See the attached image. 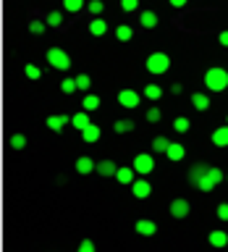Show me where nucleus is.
<instances>
[{"mask_svg": "<svg viewBox=\"0 0 228 252\" xmlns=\"http://www.w3.org/2000/svg\"><path fill=\"white\" fill-rule=\"evenodd\" d=\"M204 84H207V90L212 92H223L228 87V71L220 68V66H212L204 71Z\"/></svg>", "mask_w": 228, "mask_h": 252, "instance_id": "f257e3e1", "label": "nucleus"}, {"mask_svg": "<svg viewBox=\"0 0 228 252\" xmlns=\"http://www.w3.org/2000/svg\"><path fill=\"white\" fill-rule=\"evenodd\" d=\"M220 181H223V171L220 168H212V165H207V171L202 173L200 176V181H197V189H200V192H212V189H215Z\"/></svg>", "mask_w": 228, "mask_h": 252, "instance_id": "f03ea898", "label": "nucleus"}, {"mask_svg": "<svg viewBox=\"0 0 228 252\" xmlns=\"http://www.w3.org/2000/svg\"><path fill=\"white\" fill-rule=\"evenodd\" d=\"M47 63H50L53 68H58V71H68L71 68L68 53L60 50V47H50V50H47Z\"/></svg>", "mask_w": 228, "mask_h": 252, "instance_id": "7ed1b4c3", "label": "nucleus"}, {"mask_svg": "<svg viewBox=\"0 0 228 252\" xmlns=\"http://www.w3.org/2000/svg\"><path fill=\"white\" fill-rule=\"evenodd\" d=\"M171 68V58L165 53H152L147 58V71L149 74H165Z\"/></svg>", "mask_w": 228, "mask_h": 252, "instance_id": "20e7f679", "label": "nucleus"}, {"mask_svg": "<svg viewBox=\"0 0 228 252\" xmlns=\"http://www.w3.org/2000/svg\"><path fill=\"white\" fill-rule=\"evenodd\" d=\"M131 168L137 171L139 176H147V173H152V168H155V158L149 155V153H139L137 158H134Z\"/></svg>", "mask_w": 228, "mask_h": 252, "instance_id": "39448f33", "label": "nucleus"}, {"mask_svg": "<svg viewBox=\"0 0 228 252\" xmlns=\"http://www.w3.org/2000/svg\"><path fill=\"white\" fill-rule=\"evenodd\" d=\"M131 194L137 197V200H147L149 194H152V184H149L147 179H139V181H131Z\"/></svg>", "mask_w": 228, "mask_h": 252, "instance_id": "423d86ee", "label": "nucleus"}, {"mask_svg": "<svg viewBox=\"0 0 228 252\" xmlns=\"http://www.w3.org/2000/svg\"><path fill=\"white\" fill-rule=\"evenodd\" d=\"M118 105H123V108H137V105H139V92L121 90V92H118Z\"/></svg>", "mask_w": 228, "mask_h": 252, "instance_id": "0eeeda50", "label": "nucleus"}, {"mask_svg": "<svg viewBox=\"0 0 228 252\" xmlns=\"http://www.w3.org/2000/svg\"><path fill=\"white\" fill-rule=\"evenodd\" d=\"M102 137V131H100V126H94L92 121L89 124H86L84 126V129H82V139L86 142V145H94V142H97Z\"/></svg>", "mask_w": 228, "mask_h": 252, "instance_id": "6e6552de", "label": "nucleus"}, {"mask_svg": "<svg viewBox=\"0 0 228 252\" xmlns=\"http://www.w3.org/2000/svg\"><path fill=\"white\" fill-rule=\"evenodd\" d=\"M134 228H137V234H142V236H152L157 231V223L149 218H139L137 223H134Z\"/></svg>", "mask_w": 228, "mask_h": 252, "instance_id": "1a4fd4ad", "label": "nucleus"}, {"mask_svg": "<svg viewBox=\"0 0 228 252\" xmlns=\"http://www.w3.org/2000/svg\"><path fill=\"white\" fill-rule=\"evenodd\" d=\"M171 216L173 218H186L189 216V202L181 200V197H176V200L171 202Z\"/></svg>", "mask_w": 228, "mask_h": 252, "instance_id": "9d476101", "label": "nucleus"}, {"mask_svg": "<svg viewBox=\"0 0 228 252\" xmlns=\"http://www.w3.org/2000/svg\"><path fill=\"white\" fill-rule=\"evenodd\" d=\"M165 155H168V160L178 163V160H184L186 150H184V145H178V142H171V145H168V150H165Z\"/></svg>", "mask_w": 228, "mask_h": 252, "instance_id": "9b49d317", "label": "nucleus"}, {"mask_svg": "<svg viewBox=\"0 0 228 252\" xmlns=\"http://www.w3.org/2000/svg\"><path fill=\"white\" fill-rule=\"evenodd\" d=\"M66 124H71V116H47V129L58 134Z\"/></svg>", "mask_w": 228, "mask_h": 252, "instance_id": "f8f14e48", "label": "nucleus"}, {"mask_svg": "<svg viewBox=\"0 0 228 252\" xmlns=\"http://www.w3.org/2000/svg\"><path fill=\"white\" fill-rule=\"evenodd\" d=\"M212 145L215 147H228V124L218 126V129L212 131Z\"/></svg>", "mask_w": 228, "mask_h": 252, "instance_id": "ddd939ff", "label": "nucleus"}, {"mask_svg": "<svg viewBox=\"0 0 228 252\" xmlns=\"http://www.w3.org/2000/svg\"><path fill=\"white\" fill-rule=\"evenodd\" d=\"M94 171V160L89 155H82V158H76V173H82V176H86V173H92Z\"/></svg>", "mask_w": 228, "mask_h": 252, "instance_id": "4468645a", "label": "nucleus"}, {"mask_svg": "<svg viewBox=\"0 0 228 252\" xmlns=\"http://www.w3.org/2000/svg\"><path fill=\"white\" fill-rule=\"evenodd\" d=\"M115 168L118 165L113 160H100V163H94V171L100 173V176H115Z\"/></svg>", "mask_w": 228, "mask_h": 252, "instance_id": "2eb2a0df", "label": "nucleus"}, {"mask_svg": "<svg viewBox=\"0 0 228 252\" xmlns=\"http://www.w3.org/2000/svg\"><path fill=\"white\" fill-rule=\"evenodd\" d=\"M105 32H108V24L102 21L100 16H94V19L89 21V34H92V37H102Z\"/></svg>", "mask_w": 228, "mask_h": 252, "instance_id": "dca6fc26", "label": "nucleus"}, {"mask_svg": "<svg viewBox=\"0 0 228 252\" xmlns=\"http://www.w3.org/2000/svg\"><path fill=\"white\" fill-rule=\"evenodd\" d=\"M139 24H142L144 29H155V27H157V13H155V11H142V13H139Z\"/></svg>", "mask_w": 228, "mask_h": 252, "instance_id": "f3484780", "label": "nucleus"}, {"mask_svg": "<svg viewBox=\"0 0 228 252\" xmlns=\"http://www.w3.org/2000/svg\"><path fill=\"white\" fill-rule=\"evenodd\" d=\"M142 94H144L147 100L157 102V100L163 97V87H160V84H147V87H144V92H142Z\"/></svg>", "mask_w": 228, "mask_h": 252, "instance_id": "a211bd4d", "label": "nucleus"}, {"mask_svg": "<svg viewBox=\"0 0 228 252\" xmlns=\"http://www.w3.org/2000/svg\"><path fill=\"white\" fill-rule=\"evenodd\" d=\"M207 242L212 244V247H226V244H228V234L226 231H210Z\"/></svg>", "mask_w": 228, "mask_h": 252, "instance_id": "6ab92c4d", "label": "nucleus"}, {"mask_svg": "<svg viewBox=\"0 0 228 252\" xmlns=\"http://www.w3.org/2000/svg\"><path fill=\"white\" fill-rule=\"evenodd\" d=\"M192 105L197 110H207L210 108V97H207V94H202V92H194L192 94Z\"/></svg>", "mask_w": 228, "mask_h": 252, "instance_id": "aec40b11", "label": "nucleus"}, {"mask_svg": "<svg viewBox=\"0 0 228 252\" xmlns=\"http://www.w3.org/2000/svg\"><path fill=\"white\" fill-rule=\"evenodd\" d=\"M134 176H137V171H134V168H115V179L121 181V184H131Z\"/></svg>", "mask_w": 228, "mask_h": 252, "instance_id": "412c9836", "label": "nucleus"}, {"mask_svg": "<svg viewBox=\"0 0 228 252\" xmlns=\"http://www.w3.org/2000/svg\"><path fill=\"white\" fill-rule=\"evenodd\" d=\"M131 37H134V29L129 27V24H121V27H115V39H121V42H129Z\"/></svg>", "mask_w": 228, "mask_h": 252, "instance_id": "4be33fe9", "label": "nucleus"}, {"mask_svg": "<svg viewBox=\"0 0 228 252\" xmlns=\"http://www.w3.org/2000/svg\"><path fill=\"white\" fill-rule=\"evenodd\" d=\"M113 131H115V134H129V131H134V121H129V118H121V121L113 124Z\"/></svg>", "mask_w": 228, "mask_h": 252, "instance_id": "5701e85b", "label": "nucleus"}, {"mask_svg": "<svg viewBox=\"0 0 228 252\" xmlns=\"http://www.w3.org/2000/svg\"><path fill=\"white\" fill-rule=\"evenodd\" d=\"M71 124H74L79 131H82L84 126L89 124V116H86V110H82V113H74V116H71Z\"/></svg>", "mask_w": 228, "mask_h": 252, "instance_id": "b1692460", "label": "nucleus"}, {"mask_svg": "<svg viewBox=\"0 0 228 252\" xmlns=\"http://www.w3.org/2000/svg\"><path fill=\"white\" fill-rule=\"evenodd\" d=\"M173 129H176L178 134H186L189 129H192V121H189L186 116H178L176 121H173Z\"/></svg>", "mask_w": 228, "mask_h": 252, "instance_id": "393cba45", "label": "nucleus"}, {"mask_svg": "<svg viewBox=\"0 0 228 252\" xmlns=\"http://www.w3.org/2000/svg\"><path fill=\"white\" fill-rule=\"evenodd\" d=\"M204 171H207V165H204V163H197L194 168L189 171V184H197V181H200V176H202Z\"/></svg>", "mask_w": 228, "mask_h": 252, "instance_id": "a878e982", "label": "nucleus"}, {"mask_svg": "<svg viewBox=\"0 0 228 252\" xmlns=\"http://www.w3.org/2000/svg\"><path fill=\"white\" fill-rule=\"evenodd\" d=\"M168 145H171V139L163 137V134L152 139V150H155V153H165V150H168Z\"/></svg>", "mask_w": 228, "mask_h": 252, "instance_id": "bb28decb", "label": "nucleus"}, {"mask_svg": "<svg viewBox=\"0 0 228 252\" xmlns=\"http://www.w3.org/2000/svg\"><path fill=\"white\" fill-rule=\"evenodd\" d=\"M45 24H47V27H60V24H63V13L60 11H50V13H47V19H45Z\"/></svg>", "mask_w": 228, "mask_h": 252, "instance_id": "cd10ccee", "label": "nucleus"}, {"mask_svg": "<svg viewBox=\"0 0 228 252\" xmlns=\"http://www.w3.org/2000/svg\"><path fill=\"white\" fill-rule=\"evenodd\" d=\"M24 74H27V79H31V82H37V79L42 76V71H39V66H34V63H27V66H24Z\"/></svg>", "mask_w": 228, "mask_h": 252, "instance_id": "c85d7f7f", "label": "nucleus"}, {"mask_svg": "<svg viewBox=\"0 0 228 252\" xmlns=\"http://www.w3.org/2000/svg\"><path fill=\"white\" fill-rule=\"evenodd\" d=\"M63 8H66L68 13H79L84 8V0H63Z\"/></svg>", "mask_w": 228, "mask_h": 252, "instance_id": "c756f323", "label": "nucleus"}, {"mask_svg": "<svg viewBox=\"0 0 228 252\" xmlns=\"http://www.w3.org/2000/svg\"><path fill=\"white\" fill-rule=\"evenodd\" d=\"M89 87H92V79H89V74H79V76H76V90L86 92Z\"/></svg>", "mask_w": 228, "mask_h": 252, "instance_id": "7c9ffc66", "label": "nucleus"}, {"mask_svg": "<svg viewBox=\"0 0 228 252\" xmlns=\"http://www.w3.org/2000/svg\"><path fill=\"white\" fill-rule=\"evenodd\" d=\"M82 105H84V110H97L100 108V97H97V94H86Z\"/></svg>", "mask_w": 228, "mask_h": 252, "instance_id": "2f4dec72", "label": "nucleus"}, {"mask_svg": "<svg viewBox=\"0 0 228 252\" xmlns=\"http://www.w3.org/2000/svg\"><path fill=\"white\" fill-rule=\"evenodd\" d=\"M60 92L63 94H74L76 92V79H63V82H60Z\"/></svg>", "mask_w": 228, "mask_h": 252, "instance_id": "473e14b6", "label": "nucleus"}, {"mask_svg": "<svg viewBox=\"0 0 228 252\" xmlns=\"http://www.w3.org/2000/svg\"><path fill=\"white\" fill-rule=\"evenodd\" d=\"M144 118H147V121L149 124H157V121H160V118H163V113H160V108H147V113H144Z\"/></svg>", "mask_w": 228, "mask_h": 252, "instance_id": "72a5a7b5", "label": "nucleus"}, {"mask_svg": "<svg viewBox=\"0 0 228 252\" xmlns=\"http://www.w3.org/2000/svg\"><path fill=\"white\" fill-rule=\"evenodd\" d=\"M11 147L13 150H24V147H27V137H24V134H13V137H11Z\"/></svg>", "mask_w": 228, "mask_h": 252, "instance_id": "f704fd0d", "label": "nucleus"}, {"mask_svg": "<svg viewBox=\"0 0 228 252\" xmlns=\"http://www.w3.org/2000/svg\"><path fill=\"white\" fill-rule=\"evenodd\" d=\"M45 29H47L45 21H29V34H42Z\"/></svg>", "mask_w": 228, "mask_h": 252, "instance_id": "c9c22d12", "label": "nucleus"}, {"mask_svg": "<svg viewBox=\"0 0 228 252\" xmlns=\"http://www.w3.org/2000/svg\"><path fill=\"white\" fill-rule=\"evenodd\" d=\"M102 11H105V3H102V0H89V13L92 16H100Z\"/></svg>", "mask_w": 228, "mask_h": 252, "instance_id": "e433bc0d", "label": "nucleus"}, {"mask_svg": "<svg viewBox=\"0 0 228 252\" xmlns=\"http://www.w3.org/2000/svg\"><path fill=\"white\" fill-rule=\"evenodd\" d=\"M137 5H139V0H121V8H123L126 13L137 11Z\"/></svg>", "mask_w": 228, "mask_h": 252, "instance_id": "4c0bfd02", "label": "nucleus"}, {"mask_svg": "<svg viewBox=\"0 0 228 252\" xmlns=\"http://www.w3.org/2000/svg\"><path fill=\"white\" fill-rule=\"evenodd\" d=\"M218 218L220 220H228V202H220L218 205Z\"/></svg>", "mask_w": 228, "mask_h": 252, "instance_id": "58836bf2", "label": "nucleus"}, {"mask_svg": "<svg viewBox=\"0 0 228 252\" xmlns=\"http://www.w3.org/2000/svg\"><path fill=\"white\" fill-rule=\"evenodd\" d=\"M79 252H94V242L92 239H84L82 244H79Z\"/></svg>", "mask_w": 228, "mask_h": 252, "instance_id": "ea45409f", "label": "nucleus"}, {"mask_svg": "<svg viewBox=\"0 0 228 252\" xmlns=\"http://www.w3.org/2000/svg\"><path fill=\"white\" fill-rule=\"evenodd\" d=\"M218 42L223 45V47H228V29H223V32L218 34Z\"/></svg>", "mask_w": 228, "mask_h": 252, "instance_id": "a19ab883", "label": "nucleus"}, {"mask_svg": "<svg viewBox=\"0 0 228 252\" xmlns=\"http://www.w3.org/2000/svg\"><path fill=\"white\" fill-rule=\"evenodd\" d=\"M168 3H171L173 8H184V5L189 3V0H168Z\"/></svg>", "mask_w": 228, "mask_h": 252, "instance_id": "79ce46f5", "label": "nucleus"}, {"mask_svg": "<svg viewBox=\"0 0 228 252\" xmlns=\"http://www.w3.org/2000/svg\"><path fill=\"white\" fill-rule=\"evenodd\" d=\"M171 92H173V94H181V92H184V84H173Z\"/></svg>", "mask_w": 228, "mask_h": 252, "instance_id": "37998d69", "label": "nucleus"}, {"mask_svg": "<svg viewBox=\"0 0 228 252\" xmlns=\"http://www.w3.org/2000/svg\"><path fill=\"white\" fill-rule=\"evenodd\" d=\"M226 124H228V118H226Z\"/></svg>", "mask_w": 228, "mask_h": 252, "instance_id": "c03bdc74", "label": "nucleus"}, {"mask_svg": "<svg viewBox=\"0 0 228 252\" xmlns=\"http://www.w3.org/2000/svg\"><path fill=\"white\" fill-rule=\"evenodd\" d=\"M226 181H228V176H226Z\"/></svg>", "mask_w": 228, "mask_h": 252, "instance_id": "a18cd8bd", "label": "nucleus"}]
</instances>
